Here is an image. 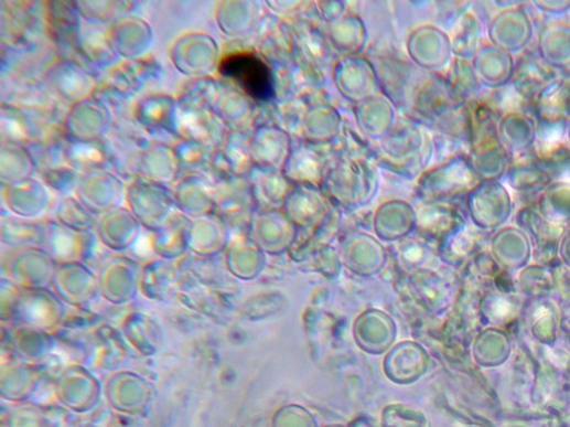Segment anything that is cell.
Segmentation results:
<instances>
[{
  "instance_id": "6da1fadb",
  "label": "cell",
  "mask_w": 570,
  "mask_h": 427,
  "mask_svg": "<svg viewBox=\"0 0 570 427\" xmlns=\"http://www.w3.org/2000/svg\"><path fill=\"white\" fill-rule=\"evenodd\" d=\"M536 31L526 3L519 2L492 19L488 38L492 45L516 57L531 47Z\"/></svg>"
},
{
  "instance_id": "7a4b0ae2",
  "label": "cell",
  "mask_w": 570,
  "mask_h": 427,
  "mask_svg": "<svg viewBox=\"0 0 570 427\" xmlns=\"http://www.w3.org/2000/svg\"><path fill=\"white\" fill-rule=\"evenodd\" d=\"M219 72L257 100H269L275 95L271 70L254 54L236 53L226 56L221 62Z\"/></svg>"
},
{
  "instance_id": "3957f363",
  "label": "cell",
  "mask_w": 570,
  "mask_h": 427,
  "mask_svg": "<svg viewBox=\"0 0 570 427\" xmlns=\"http://www.w3.org/2000/svg\"><path fill=\"white\" fill-rule=\"evenodd\" d=\"M558 76L559 74L541 60L535 47H530L516 56L514 76L509 85L528 105L531 113L534 102Z\"/></svg>"
},
{
  "instance_id": "277c9868",
  "label": "cell",
  "mask_w": 570,
  "mask_h": 427,
  "mask_svg": "<svg viewBox=\"0 0 570 427\" xmlns=\"http://www.w3.org/2000/svg\"><path fill=\"white\" fill-rule=\"evenodd\" d=\"M534 47L560 76H570V21L544 22L536 34Z\"/></svg>"
},
{
  "instance_id": "5b68a950",
  "label": "cell",
  "mask_w": 570,
  "mask_h": 427,
  "mask_svg": "<svg viewBox=\"0 0 570 427\" xmlns=\"http://www.w3.org/2000/svg\"><path fill=\"white\" fill-rule=\"evenodd\" d=\"M498 137L512 161L535 154L537 124L534 116L529 113H509L502 116Z\"/></svg>"
},
{
  "instance_id": "8992f818",
  "label": "cell",
  "mask_w": 570,
  "mask_h": 427,
  "mask_svg": "<svg viewBox=\"0 0 570 427\" xmlns=\"http://www.w3.org/2000/svg\"><path fill=\"white\" fill-rule=\"evenodd\" d=\"M508 190L519 199L538 201L545 190L552 184L535 154L513 160L503 180Z\"/></svg>"
},
{
  "instance_id": "52a82bcc",
  "label": "cell",
  "mask_w": 570,
  "mask_h": 427,
  "mask_svg": "<svg viewBox=\"0 0 570 427\" xmlns=\"http://www.w3.org/2000/svg\"><path fill=\"white\" fill-rule=\"evenodd\" d=\"M537 124L568 125L570 122V76H558L537 97L530 113Z\"/></svg>"
},
{
  "instance_id": "ba28073f",
  "label": "cell",
  "mask_w": 570,
  "mask_h": 427,
  "mask_svg": "<svg viewBox=\"0 0 570 427\" xmlns=\"http://www.w3.org/2000/svg\"><path fill=\"white\" fill-rule=\"evenodd\" d=\"M516 57L490 44L478 53L477 74L481 83L490 90H496L510 84L515 71Z\"/></svg>"
},
{
  "instance_id": "9c48e42d",
  "label": "cell",
  "mask_w": 570,
  "mask_h": 427,
  "mask_svg": "<svg viewBox=\"0 0 570 427\" xmlns=\"http://www.w3.org/2000/svg\"><path fill=\"white\" fill-rule=\"evenodd\" d=\"M539 211L548 221L561 225L570 217V182H555L539 196Z\"/></svg>"
},
{
  "instance_id": "30bf717a",
  "label": "cell",
  "mask_w": 570,
  "mask_h": 427,
  "mask_svg": "<svg viewBox=\"0 0 570 427\" xmlns=\"http://www.w3.org/2000/svg\"><path fill=\"white\" fill-rule=\"evenodd\" d=\"M536 158L551 182H570V148L567 141L542 152Z\"/></svg>"
},
{
  "instance_id": "8fae6325",
  "label": "cell",
  "mask_w": 570,
  "mask_h": 427,
  "mask_svg": "<svg viewBox=\"0 0 570 427\" xmlns=\"http://www.w3.org/2000/svg\"><path fill=\"white\" fill-rule=\"evenodd\" d=\"M529 6L535 13L547 18L546 22L563 20L570 14V0H536Z\"/></svg>"
},
{
  "instance_id": "7c38bea8",
  "label": "cell",
  "mask_w": 570,
  "mask_h": 427,
  "mask_svg": "<svg viewBox=\"0 0 570 427\" xmlns=\"http://www.w3.org/2000/svg\"><path fill=\"white\" fill-rule=\"evenodd\" d=\"M509 311H510V307H509L508 302H506L504 300H499L498 302L495 303V313L499 318H504V317L508 316Z\"/></svg>"
},
{
  "instance_id": "4fadbf2b",
  "label": "cell",
  "mask_w": 570,
  "mask_h": 427,
  "mask_svg": "<svg viewBox=\"0 0 570 427\" xmlns=\"http://www.w3.org/2000/svg\"><path fill=\"white\" fill-rule=\"evenodd\" d=\"M566 141H567V145L570 148V122L568 124V127H567Z\"/></svg>"
}]
</instances>
